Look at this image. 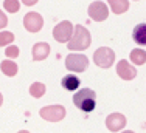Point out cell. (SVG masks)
Masks as SVG:
<instances>
[{"label":"cell","instance_id":"obj_1","mask_svg":"<svg viewBox=\"0 0 146 133\" xmlns=\"http://www.w3.org/2000/svg\"><path fill=\"white\" fill-rule=\"evenodd\" d=\"M90 42H92V37H90L89 30L82 25H76L67 48L72 51H84L90 47Z\"/></svg>","mask_w":146,"mask_h":133},{"label":"cell","instance_id":"obj_2","mask_svg":"<svg viewBox=\"0 0 146 133\" xmlns=\"http://www.w3.org/2000/svg\"><path fill=\"white\" fill-rule=\"evenodd\" d=\"M73 104L81 111L90 113L96 107V93L90 88H82L73 96Z\"/></svg>","mask_w":146,"mask_h":133},{"label":"cell","instance_id":"obj_3","mask_svg":"<svg viewBox=\"0 0 146 133\" xmlns=\"http://www.w3.org/2000/svg\"><path fill=\"white\" fill-rule=\"evenodd\" d=\"M93 62L101 68H110L115 62V53L107 47H101L93 53Z\"/></svg>","mask_w":146,"mask_h":133},{"label":"cell","instance_id":"obj_4","mask_svg":"<svg viewBox=\"0 0 146 133\" xmlns=\"http://www.w3.org/2000/svg\"><path fill=\"white\" fill-rule=\"evenodd\" d=\"M39 115L42 119L48 122H58L65 118V108L62 105H47L40 108Z\"/></svg>","mask_w":146,"mask_h":133},{"label":"cell","instance_id":"obj_5","mask_svg":"<svg viewBox=\"0 0 146 133\" xmlns=\"http://www.w3.org/2000/svg\"><path fill=\"white\" fill-rule=\"evenodd\" d=\"M65 66L68 71L82 73L89 66V59L84 54H68L65 57Z\"/></svg>","mask_w":146,"mask_h":133},{"label":"cell","instance_id":"obj_6","mask_svg":"<svg viewBox=\"0 0 146 133\" xmlns=\"http://www.w3.org/2000/svg\"><path fill=\"white\" fill-rule=\"evenodd\" d=\"M73 34V25L72 22H68V20H64V22L58 23L56 26H54L53 30V37L56 39L59 43H65V42L70 40Z\"/></svg>","mask_w":146,"mask_h":133},{"label":"cell","instance_id":"obj_7","mask_svg":"<svg viewBox=\"0 0 146 133\" xmlns=\"http://www.w3.org/2000/svg\"><path fill=\"white\" fill-rule=\"evenodd\" d=\"M87 13H89V17L92 20H95V22H103V20H106L107 16H109V9H107L106 3L100 2V0L90 3Z\"/></svg>","mask_w":146,"mask_h":133},{"label":"cell","instance_id":"obj_8","mask_svg":"<svg viewBox=\"0 0 146 133\" xmlns=\"http://www.w3.org/2000/svg\"><path fill=\"white\" fill-rule=\"evenodd\" d=\"M23 26H25L27 31L30 33H37V31L42 30L44 26V19L39 13H28L25 17H23Z\"/></svg>","mask_w":146,"mask_h":133},{"label":"cell","instance_id":"obj_9","mask_svg":"<svg viewBox=\"0 0 146 133\" xmlns=\"http://www.w3.org/2000/svg\"><path fill=\"white\" fill-rule=\"evenodd\" d=\"M126 125V118L121 113H112L106 118V127L110 132H120Z\"/></svg>","mask_w":146,"mask_h":133},{"label":"cell","instance_id":"obj_10","mask_svg":"<svg viewBox=\"0 0 146 133\" xmlns=\"http://www.w3.org/2000/svg\"><path fill=\"white\" fill-rule=\"evenodd\" d=\"M117 74L124 80H132L137 76V70H135V66H132L127 61H120L117 64Z\"/></svg>","mask_w":146,"mask_h":133},{"label":"cell","instance_id":"obj_11","mask_svg":"<svg viewBox=\"0 0 146 133\" xmlns=\"http://www.w3.org/2000/svg\"><path fill=\"white\" fill-rule=\"evenodd\" d=\"M31 54H33L34 61H44V59H47V56L50 54V45L45 43V42H39V43H36L33 47Z\"/></svg>","mask_w":146,"mask_h":133},{"label":"cell","instance_id":"obj_12","mask_svg":"<svg viewBox=\"0 0 146 133\" xmlns=\"http://www.w3.org/2000/svg\"><path fill=\"white\" fill-rule=\"evenodd\" d=\"M132 39L140 47H146V23H138L132 31Z\"/></svg>","mask_w":146,"mask_h":133},{"label":"cell","instance_id":"obj_13","mask_svg":"<svg viewBox=\"0 0 146 133\" xmlns=\"http://www.w3.org/2000/svg\"><path fill=\"white\" fill-rule=\"evenodd\" d=\"M112 13L115 14H123L129 9V2L127 0H107Z\"/></svg>","mask_w":146,"mask_h":133},{"label":"cell","instance_id":"obj_14","mask_svg":"<svg viewBox=\"0 0 146 133\" xmlns=\"http://www.w3.org/2000/svg\"><path fill=\"white\" fill-rule=\"evenodd\" d=\"M61 85H62V88L67 90V92H73V90H76L79 87V79L73 74H67V76L62 78Z\"/></svg>","mask_w":146,"mask_h":133},{"label":"cell","instance_id":"obj_15","mask_svg":"<svg viewBox=\"0 0 146 133\" xmlns=\"http://www.w3.org/2000/svg\"><path fill=\"white\" fill-rule=\"evenodd\" d=\"M129 59L134 62L135 65H143L146 62V51L141 50V48H135V50L131 51Z\"/></svg>","mask_w":146,"mask_h":133},{"label":"cell","instance_id":"obj_16","mask_svg":"<svg viewBox=\"0 0 146 133\" xmlns=\"http://www.w3.org/2000/svg\"><path fill=\"white\" fill-rule=\"evenodd\" d=\"M0 68H2L3 74L9 76V78H13V76L17 74V65H16V62H13V61H3L2 64H0Z\"/></svg>","mask_w":146,"mask_h":133},{"label":"cell","instance_id":"obj_17","mask_svg":"<svg viewBox=\"0 0 146 133\" xmlns=\"http://www.w3.org/2000/svg\"><path fill=\"white\" fill-rule=\"evenodd\" d=\"M30 94L33 97H42L44 94H45V85L42 82H34V84H31V87H30Z\"/></svg>","mask_w":146,"mask_h":133},{"label":"cell","instance_id":"obj_18","mask_svg":"<svg viewBox=\"0 0 146 133\" xmlns=\"http://www.w3.org/2000/svg\"><path fill=\"white\" fill-rule=\"evenodd\" d=\"M13 40H14V34L13 33H9V31H3V33H0V47L11 45Z\"/></svg>","mask_w":146,"mask_h":133},{"label":"cell","instance_id":"obj_19","mask_svg":"<svg viewBox=\"0 0 146 133\" xmlns=\"http://www.w3.org/2000/svg\"><path fill=\"white\" fill-rule=\"evenodd\" d=\"M3 6H5V9L8 13H17L20 8V3L17 2V0H5V2H3Z\"/></svg>","mask_w":146,"mask_h":133},{"label":"cell","instance_id":"obj_20","mask_svg":"<svg viewBox=\"0 0 146 133\" xmlns=\"http://www.w3.org/2000/svg\"><path fill=\"white\" fill-rule=\"evenodd\" d=\"M6 57H11V59H16L19 56V48L17 47H6V51H5Z\"/></svg>","mask_w":146,"mask_h":133},{"label":"cell","instance_id":"obj_21","mask_svg":"<svg viewBox=\"0 0 146 133\" xmlns=\"http://www.w3.org/2000/svg\"><path fill=\"white\" fill-rule=\"evenodd\" d=\"M6 25H8V19H6L5 13L0 9V30H2V28H5Z\"/></svg>","mask_w":146,"mask_h":133},{"label":"cell","instance_id":"obj_22","mask_svg":"<svg viewBox=\"0 0 146 133\" xmlns=\"http://www.w3.org/2000/svg\"><path fill=\"white\" fill-rule=\"evenodd\" d=\"M37 2H39V0H22V3L27 6H33V5H36Z\"/></svg>","mask_w":146,"mask_h":133},{"label":"cell","instance_id":"obj_23","mask_svg":"<svg viewBox=\"0 0 146 133\" xmlns=\"http://www.w3.org/2000/svg\"><path fill=\"white\" fill-rule=\"evenodd\" d=\"M2 102H3V96H2V93H0V105H2Z\"/></svg>","mask_w":146,"mask_h":133}]
</instances>
